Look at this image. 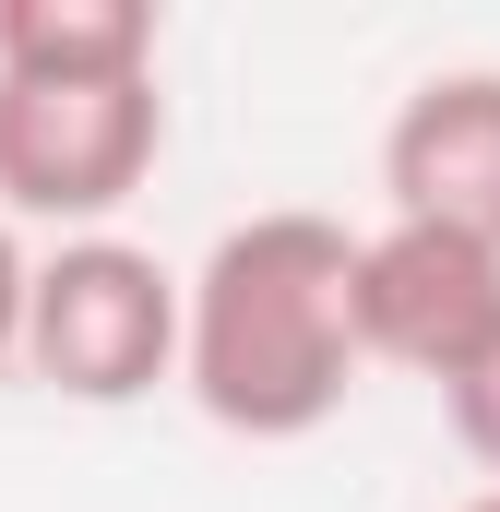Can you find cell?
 <instances>
[{
  "instance_id": "obj_2",
  "label": "cell",
  "mask_w": 500,
  "mask_h": 512,
  "mask_svg": "<svg viewBox=\"0 0 500 512\" xmlns=\"http://www.w3.org/2000/svg\"><path fill=\"white\" fill-rule=\"evenodd\" d=\"M191 346V274L143 251V239H60L36 251V310H24V370L72 405H131V393L179 382Z\"/></svg>"
},
{
  "instance_id": "obj_6",
  "label": "cell",
  "mask_w": 500,
  "mask_h": 512,
  "mask_svg": "<svg viewBox=\"0 0 500 512\" xmlns=\"http://www.w3.org/2000/svg\"><path fill=\"white\" fill-rule=\"evenodd\" d=\"M0 84H155L143 0H0Z\"/></svg>"
},
{
  "instance_id": "obj_9",
  "label": "cell",
  "mask_w": 500,
  "mask_h": 512,
  "mask_svg": "<svg viewBox=\"0 0 500 512\" xmlns=\"http://www.w3.org/2000/svg\"><path fill=\"white\" fill-rule=\"evenodd\" d=\"M465 512H500V489H489V501H465Z\"/></svg>"
},
{
  "instance_id": "obj_1",
  "label": "cell",
  "mask_w": 500,
  "mask_h": 512,
  "mask_svg": "<svg viewBox=\"0 0 500 512\" xmlns=\"http://www.w3.org/2000/svg\"><path fill=\"white\" fill-rule=\"evenodd\" d=\"M370 370L358 346V239L310 203L239 215L191 262V346L179 382L239 441H310Z\"/></svg>"
},
{
  "instance_id": "obj_5",
  "label": "cell",
  "mask_w": 500,
  "mask_h": 512,
  "mask_svg": "<svg viewBox=\"0 0 500 512\" xmlns=\"http://www.w3.org/2000/svg\"><path fill=\"white\" fill-rule=\"evenodd\" d=\"M381 191L393 215L417 227H465L500 251V72L465 60V72H429L393 131H381Z\"/></svg>"
},
{
  "instance_id": "obj_3",
  "label": "cell",
  "mask_w": 500,
  "mask_h": 512,
  "mask_svg": "<svg viewBox=\"0 0 500 512\" xmlns=\"http://www.w3.org/2000/svg\"><path fill=\"white\" fill-rule=\"evenodd\" d=\"M167 155V96L155 84H0V215L108 239L131 191Z\"/></svg>"
},
{
  "instance_id": "obj_7",
  "label": "cell",
  "mask_w": 500,
  "mask_h": 512,
  "mask_svg": "<svg viewBox=\"0 0 500 512\" xmlns=\"http://www.w3.org/2000/svg\"><path fill=\"white\" fill-rule=\"evenodd\" d=\"M441 417H453V441L500 477V346L477 358V370H453V382H441Z\"/></svg>"
},
{
  "instance_id": "obj_4",
  "label": "cell",
  "mask_w": 500,
  "mask_h": 512,
  "mask_svg": "<svg viewBox=\"0 0 500 512\" xmlns=\"http://www.w3.org/2000/svg\"><path fill=\"white\" fill-rule=\"evenodd\" d=\"M358 346L417 382L477 370L500 346V251L465 227H417V215L370 227L358 239Z\"/></svg>"
},
{
  "instance_id": "obj_8",
  "label": "cell",
  "mask_w": 500,
  "mask_h": 512,
  "mask_svg": "<svg viewBox=\"0 0 500 512\" xmlns=\"http://www.w3.org/2000/svg\"><path fill=\"white\" fill-rule=\"evenodd\" d=\"M24 310H36V251L12 239V215H0V358L24 370Z\"/></svg>"
}]
</instances>
